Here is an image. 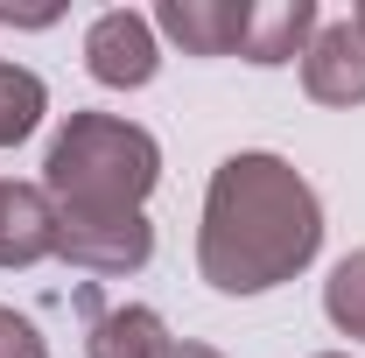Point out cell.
<instances>
[{"mask_svg":"<svg viewBox=\"0 0 365 358\" xmlns=\"http://www.w3.org/2000/svg\"><path fill=\"white\" fill-rule=\"evenodd\" d=\"M323 246V204L281 155H225L204 190L197 267L218 295H260L302 274Z\"/></svg>","mask_w":365,"mask_h":358,"instance_id":"6da1fadb","label":"cell"},{"mask_svg":"<svg viewBox=\"0 0 365 358\" xmlns=\"http://www.w3.org/2000/svg\"><path fill=\"white\" fill-rule=\"evenodd\" d=\"M162 176V148L148 127L120 113H71L63 134L49 140L43 197L56 218H134Z\"/></svg>","mask_w":365,"mask_h":358,"instance_id":"7a4b0ae2","label":"cell"},{"mask_svg":"<svg viewBox=\"0 0 365 358\" xmlns=\"http://www.w3.org/2000/svg\"><path fill=\"white\" fill-rule=\"evenodd\" d=\"M56 260L85 274H140L155 260V225L140 218H56Z\"/></svg>","mask_w":365,"mask_h":358,"instance_id":"3957f363","label":"cell"},{"mask_svg":"<svg viewBox=\"0 0 365 358\" xmlns=\"http://www.w3.org/2000/svg\"><path fill=\"white\" fill-rule=\"evenodd\" d=\"M85 71L113 91H140L162 71V49H155V21L134 7H113L85 29Z\"/></svg>","mask_w":365,"mask_h":358,"instance_id":"277c9868","label":"cell"},{"mask_svg":"<svg viewBox=\"0 0 365 358\" xmlns=\"http://www.w3.org/2000/svg\"><path fill=\"white\" fill-rule=\"evenodd\" d=\"M302 91L317 106H365V36L351 21H323L302 49Z\"/></svg>","mask_w":365,"mask_h":358,"instance_id":"5b68a950","label":"cell"},{"mask_svg":"<svg viewBox=\"0 0 365 358\" xmlns=\"http://www.w3.org/2000/svg\"><path fill=\"white\" fill-rule=\"evenodd\" d=\"M253 21V0H162L155 29L182 43V56H239Z\"/></svg>","mask_w":365,"mask_h":358,"instance_id":"8992f818","label":"cell"},{"mask_svg":"<svg viewBox=\"0 0 365 358\" xmlns=\"http://www.w3.org/2000/svg\"><path fill=\"white\" fill-rule=\"evenodd\" d=\"M56 253V204L43 183H0V267H36Z\"/></svg>","mask_w":365,"mask_h":358,"instance_id":"52a82bcc","label":"cell"},{"mask_svg":"<svg viewBox=\"0 0 365 358\" xmlns=\"http://www.w3.org/2000/svg\"><path fill=\"white\" fill-rule=\"evenodd\" d=\"M317 29H323L317 0H253V21H246L239 56H246V63H295Z\"/></svg>","mask_w":365,"mask_h":358,"instance_id":"ba28073f","label":"cell"},{"mask_svg":"<svg viewBox=\"0 0 365 358\" xmlns=\"http://www.w3.org/2000/svg\"><path fill=\"white\" fill-rule=\"evenodd\" d=\"M91 358H162L169 352V330L155 310H91V337H85Z\"/></svg>","mask_w":365,"mask_h":358,"instance_id":"9c48e42d","label":"cell"},{"mask_svg":"<svg viewBox=\"0 0 365 358\" xmlns=\"http://www.w3.org/2000/svg\"><path fill=\"white\" fill-rule=\"evenodd\" d=\"M49 91L36 71H21V63H0V148H14V140L36 134V120H43Z\"/></svg>","mask_w":365,"mask_h":358,"instance_id":"30bf717a","label":"cell"},{"mask_svg":"<svg viewBox=\"0 0 365 358\" xmlns=\"http://www.w3.org/2000/svg\"><path fill=\"white\" fill-rule=\"evenodd\" d=\"M323 310H330V323H337L344 337H365V246L330 267V281H323Z\"/></svg>","mask_w":365,"mask_h":358,"instance_id":"8fae6325","label":"cell"},{"mask_svg":"<svg viewBox=\"0 0 365 358\" xmlns=\"http://www.w3.org/2000/svg\"><path fill=\"white\" fill-rule=\"evenodd\" d=\"M0 358H49V352H43V337H36V323H29V316L0 310Z\"/></svg>","mask_w":365,"mask_h":358,"instance_id":"7c38bea8","label":"cell"},{"mask_svg":"<svg viewBox=\"0 0 365 358\" xmlns=\"http://www.w3.org/2000/svg\"><path fill=\"white\" fill-rule=\"evenodd\" d=\"M162 358H225V352H211V344H190V337L176 344V337H169V352H162Z\"/></svg>","mask_w":365,"mask_h":358,"instance_id":"4fadbf2b","label":"cell"},{"mask_svg":"<svg viewBox=\"0 0 365 358\" xmlns=\"http://www.w3.org/2000/svg\"><path fill=\"white\" fill-rule=\"evenodd\" d=\"M351 29H359V36H365V0H359V7H351Z\"/></svg>","mask_w":365,"mask_h":358,"instance_id":"5bb4252c","label":"cell"},{"mask_svg":"<svg viewBox=\"0 0 365 358\" xmlns=\"http://www.w3.org/2000/svg\"><path fill=\"white\" fill-rule=\"evenodd\" d=\"M323 358H344V352H323Z\"/></svg>","mask_w":365,"mask_h":358,"instance_id":"9a60e30c","label":"cell"}]
</instances>
